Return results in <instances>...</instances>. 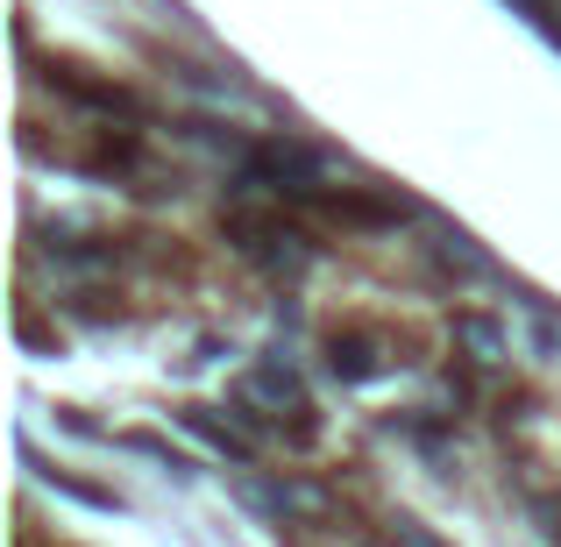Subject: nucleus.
I'll use <instances>...</instances> for the list:
<instances>
[{"mask_svg": "<svg viewBox=\"0 0 561 547\" xmlns=\"http://www.w3.org/2000/svg\"><path fill=\"white\" fill-rule=\"evenodd\" d=\"M242 498L249 505H263V512H277V520H328L334 512V498L320 491V483H299V477H285V483H242Z\"/></svg>", "mask_w": 561, "mask_h": 547, "instance_id": "1", "label": "nucleus"}, {"mask_svg": "<svg viewBox=\"0 0 561 547\" xmlns=\"http://www.w3.org/2000/svg\"><path fill=\"white\" fill-rule=\"evenodd\" d=\"M242 406H263V412H285V406H299V412H306L299 369H291L285 356H263V363L242 377Z\"/></svg>", "mask_w": 561, "mask_h": 547, "instance_id": "2", "label": "nucleus"}, {"mask_svg": "<svg viewBox=\"0 0 561 547\" xmlns=\"http://www.w3.org/2000/svg\"><path fill=\"white\" fill-rule=\"evenodd\" d=\"M328 369L342 384H370V377H383V349L370 342V334H342V342L328 349Z\"/></svg>", "mask_w": 561, "mask_h": 547, "instance_id": "3", "label": "nucleus"}, {"mask_svg": "<svg viewBox=\"0 0 561 547\" xmlns=\"http://www.w3.org/2000/svg\"><path fill=\"white\" fill-rule=\"evenodd\" d=\"M434 257L448 263V271H469V277H491V271H497V263L483 257V249L469 242L462 228H448V220H434Z\"/></svg>", "mask_w": 561, "mask_h": 547, "instance_id": "4", "label": "nucleus"}, {"mask_svg": "<svg viewBox=\"0 0 561 547\" xmlns=\"http://www.w3.org/2000/svg\"><path fill=\"white\" fill-rule=\"evenodd\" d=\"M50 79L65 86L71 100H85V107H100V114H136V100H128L122 86H100V79H79V71H71V65H57Z\"/></svg>", "mask_w": 561, "mask_h": 547, "instance_id": "5", "label": "nucleus"}, {"mask_svg": "<svg viewBox=\"0 0 561 547\" xmlns=\"http://www.w3.org/2000/svg\"><path fill=\"white\" fill-rule=\"evenodd\" d=\"M185 426L206 441V448H220V455H234V463H249V434L234 420H220V412H206V406H192L185 412Z\"/></svg>", "mask_w": 561, "mask_h": 547, "instance_id": "6", "label": "nucleus"}, {"mask_svg": "<svg viewBox=\"0 0 561 547\" xmlns=\"http://www.w3.org/2000/svg\"><path fill=\"white\" fill-rule=\"evenodd\" d=\"M455 334H462V342H469V356H477V363H505V328H497V320H483V314H462V320H455Z\"/></svg>", "mask_w": 561, "mask_h": 547, "instance_id": "7", "label": "nucleus"}, {"mask_svg": "<svg viewBox=\"0 0 561 547\" xmlns=\"http://www.w3.org/2000/svg\"><path fill=\"white\" fill-rule=\"evenodd\" d=\"M391 547H448L434 534V526H420V520H391Z\"/></svg>", "mask_w": 561, "mask_h": 547, "instance_id": "8", "label": "nucleus"}]
</instances>
